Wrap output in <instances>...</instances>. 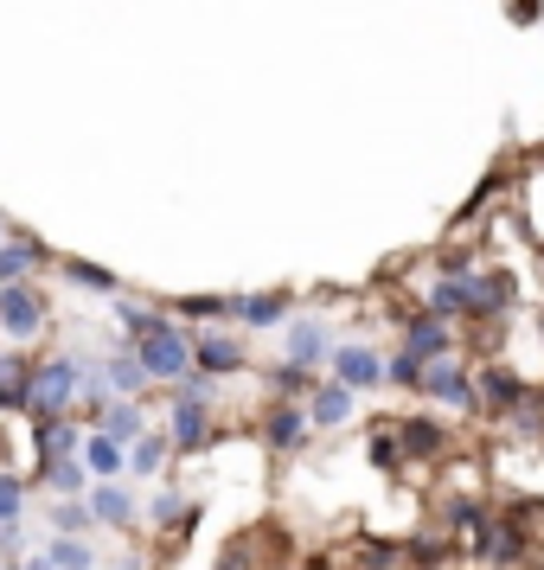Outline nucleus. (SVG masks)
Wrapping results in <instances>:
<instances>
[{
	"label": "nucleus",
	"instance_id": "f257e3e1",
	"mask_svg": "<svg viewBox=\"0 0 544 570\" xmlns=\"http://www.w3.org/2000/svg\"><path fill=\"white\" fill-rule=\"evenodd\" d=\"M129 353L141 360V372H148V385H174L186 365H192V334H186L180 321L167 314V321H155L148 334L129 340Z\"/></svg>",
	"mask_w": 544,
	"mask_h": 570
},
{
	"label": "nucleus",
	"instance_id": "f03ea898",
	"mask_svg": "<svg viewBox=\"0 0 544 570\" xmlns=\"http://www.w3.org/2000/svg\"><path fill=\"white\" fill-rule=\"evenodd\" d=\"M71 404H78V353H58V360L32 365L27 411H39V416H65Z\"/></svg>",
	"mask_w": 544,
	"mask_h": 570
},
{
	"label": "nucleus",
	"instance_id": "7ed1b4c3",
	"mask_svg": "<svg viewBox=\"0 0 544 570\" xmlns=\"http://www.w3.org/2000/svg\"><path fill=\"white\" fill-rule=\"evenodd\" d=\"M46 321H52V302H46L32 283H0V327H7L13 340L46 334Z\"/></svg>",
	"mask_w": 544,
	"mask_h": 570
},
{
	"label": "nucleus",
	"instance_id": "20e7f679",
	"mask_svg": "<svg viewBox=\"0 0 544 570\" xmlns=\"http://www.w3.org/2000/svg\"><path fill=\"white\" fill-rule=\"evenodd\" d=\"M423 391L436 397L442 411H474V379L455 365V353H442V360L423 365Z\"/></svg>",
	"mask_w": 544,
	"mask_h": 570
},
{
	"label": "nucleus",
	"instance_id": "39448f33",
	"mask_svg": "<svg viewBox=\"0 0 544 570\" xmlns=\"http://www.w3.org/2000/svg\"><path fill=\"white\" fill-rule=\"evenodd\" d=\"M167 442H174V455H199L211 442V404L174 397V430H167Z\"/></svg>",
	"mask_w": 544,
	"mask_h": 570
},
{
	"label": "nucleus",
	"instance_id": "423d86ee",
	"mask_svg": "<svg viewBox=\"0 0 544 570\" xmlns=\"http://www.w3.org/2000/svg\"><path fill=\"white\" fill-rule=\"evenodd\" d=\"M474 404H487L493 416H513L525 404V385H518L513 365H487L481 379H474Z\"/></svg>",
	"mask_w": 544,
	"mask_h": 570
},
{
	"label": "nucleus",
	"instance_id": "0eeeda50",
	"mask_svg": "<svg viewBox=\"0 0 544 570\" xmlns=\"http://www.w3.org/2000/svg\"><path fill=\"white\" fill-rule=\"evenodd\" d=\"M83 507L97 513V525H116V532H129V525H135V513H141V507H135V493L122 488V474H116V481H97Z\"/></svg>",
	"mask_w": 544,
	"mask_h": 570
},
{
	"label": "nucleus",
	"instance_id": "6e6552de",
	"mask_svg": "<svg viewBox=\"0 0 544 570\" xmlns=\"http://www.w3.org/2000/svg\"><path fill=\"white\" fill-rule=\"evenodd\" d=\"M327 360H334V379L339 385H353V391H372L378 379H385V360H378L372 346H334Z\"/></svg>",
	"mask_w": 544,
	"mask_h": 570
},
{
	"label": "nucleus",
	"instance_id": "1a4fd4ad",
	"mask_svg": "<svg viewBox=\"0 0 544 570\" xmlns=\"http://www.w3.org/2000/svg\"><path fill=\"white\" fill-rule=\"evenodd\" d=\"M244 360H250V353H244V340H231V334H192V365L211 372V379H218V372H237Z\"/></svg>",
	"mask_w": 544,
	"mask_h": 570
},
{
	"label": "nucleus",
	"instance_id": "9d476101",
	"mask_svg": "<svg viewBox=\"0 0 544 570\" xmlns=\"http://www.w3.org/2000/svg\"><path fill=\"white\" fill-rule=\"evenodd\" d=\"M404 353H416L423 365L442 360V353H455V346H448V321H442V314H411V327H404Z\"/></svg>",
	"mask_w": 544,
	"mask_h": 570
},
{
	"label": "nucleus",
	"instance_id": "9b49d317",
	"mask_svg": "<svg viewBox=\"0 0 544 570\" xmlns=\"http://www.w3.org/2000/svg\"><path fill=\"white\" fill-rule=\"evenodd\" d=\"M32 442H39V462H52V455H78L83 430L71 416H39L32 411Z\"/></svg>",
	"mask_w": 544,
	"mask_h": 570
},
{
	"label": "nucleus",
	"instance_id": "f8f14e48",
	"mask_svg": "<svg viewBox=\"0 0 544 570\" xmlns=\"http://www.w3.org/2000/svg\"><path fill=\"white\" fill-rule=\"evenodd\" d=\"M397 449L416 455V462H436L442 449H448V430L429 423V416H404V423H397Z\"/></svg>",
	"mask_w": 544,
	"mask_h": 570
},
{
	"label": "nucleus",
	"instance_id": "ddd939ff",
	"mask_svg": "<svg viewBox=\"0 0 544 570\" xmlns=\"http://www.w3.org/2000/svg\"><path fill=\"white\" fill-rule=\"evenodd\" d=\"M308 436V411H295V404H276V411L263 416V442L276 449V455H295Z\"/></svg>",
	"mask_w": 544,
	"mask_h": 570
},
{
	"label": "nucleus",
	"instance_id": "4468645a",
	"mask_svg": "<svg viewBox=\"0 0 544 570\" xmlns=\"http://www.w3.org/2000/svg\"><path fill=\"white\" fill-rule=\"evenodd\" d=\"M474 302H481V283H474V269L467 276H442L436 288H429V314H474Z\"/></svg>",
	"mask_w": 544,
	"mask_h": 570
},
{
	"label": "nucleus",
	"instance_id": "2eb2a0df",
	"mask_svg": "<svg viewBox=\"0 0 544 570\" xmlns=\"http://www.w3.org/2000/svg\"><path fill=\"white\" fill-rule=\"evenodd\" d=\"M327 353H334L327 321H295V327H288V360H295V365H308V372H314Z\"/></svg>",
	"mask_w": 544,
	"mask_h": 570
},
{
	"label": "nucleus",
	"instance_id": "dca6fc26",
	"mask_svg": "<svg viewBox=\"0 0 544 570\" xmlns=\"http://www.w3.org/2000/svg\"><path fill=\"white\" fill-rule=\"evenodd\" d=\"M346 416H353V385H314L308 391V423H320V430H339V423H346Z\"/></svg>",
	"mask_w": 544,
	"mask_h": 570
},
{
	"label": "nucleus",
	"instance_id": "f3484780",
	"mask_svg": "<svg viewBox=\"0 0 544 570\" xmlns=\"http://www.w3.org/2000/svg\"><path fill=\"white\" fill-rule=\"evenodd\" d=\"M78 449H83V468H90L97 481H116V474L129 468V449H122L116 436H103V430H90V436H83Z\"/></svg>",
	"mask_w": 544,
	"mask_h": 570
},
{
	"label": "nucleus",
	"instance_id": "a211bd4d",
	"mask_svg": "<svg viewBox=\"0 0 544 570\" xmlns=\"http://www.w3.org/2000/svg\"><path fill=\"white\" fill-rule=\"evenodd\" d=\"M288 308H295V295H231V314L244 321V327H276V321H288Z\"/></svg>",
	"mask_w": 544,
	"mask_h": 570
},
{
	"label": "nucleus",
	"instance_id": "6ab92c4d",
	"mask_svg": "<svg viewBox=\"0 0 544 570\" xmlns=\"http://www.w3.org/2000/svg\"><path fill=\"white\" fill-rule=\"evenodd\" d=\"M97 430H103V436H116L122 449H129V442L148 430V416H141V404H135V397H109L103 411H97Z\"/></svg>",
	"mask_w": 544,
	"mask_h": 570
},
{
	"label": "nucleus",
	"instance_id": "aec40b11",
	"mask_svg": "<svg viewBox=\"0 0 544 570\" xmlns=\"http://www.w3.org/2000/svg\"><path fill=\"white\" fill-rule=\"evenodd\" d=\"M32 263H52V250H46L39 237H13V244H0V283H27Z\"/></svg>",
	"mask_w": 544,
	"mask_h": 570
},
{
	"label": "nucleus",
	"instance_id": "412c9836",
	"mask_svg": "<svg viewBox=\"0 0 544 570\" xmlns=\"http://www.w3.org/2000/svg\"><path fill=\"white\" fill-rule=\"evenodd\" d=\"M103 385L116 391V397H141V391H148V372H141V360H135L129 346L103 360Z\"/></svg>",
	"mask_w": 544,
	"mask_h": 570
},
{
	"label": "nucleus",
	"instance_id": "4be33fe9",
	"mask_svg": "<svg viewBox=\"0 0 544 570\" xmlns=\"http://www.w3.org/2000/svg\"><path fill=\"white\" fill-rule=\"evenodd\" d=\"M513 551H518V532H513V525H487V519L474 525V558H481V564H506Z\"/></svg>",
	"mask_w": 544,
	"mask_h": 570
},
{
	"label": "nucleus",
	"instance_id": "5701e85b",
	"mask_svg": "<svg viewBox=\"0 0 544 570\" xmlns=\"http://www.w3.org/2000/svg\"><path fill=\"white\" fill-rule=\"evenodd\" d=\"M167 455H174V442L155 436V430H141V436L129 442V474H160V468H167Z\"/></svg>",
	"mask_w": 544,
	"mask_h": 570
},
{
	"label": "nucleus",
	"instance_id": "b1692460",
	"mask_svg": "<svg viewBox=\"0 0 544 570\" xmlns=\"http://www.w3.org/2000/svg\"><path fill=\"white\" fill-rule=\"evenodd\" d=\"M160 532H174V525H192L199 519V500H186V493H155V507H148Z\"/></svg>",
	"mask_w": 544,
	"mask_h": 570
},
{
	"label": "nucleus",
	"instance_id": "393cba45",
	"mask_svg": "<svg viewBox=\"0 0 544 570\" xmlns=\"http://www.w3.org/2000/svg\"><path fill=\"white\" fill-rule=\"evenodd\" d=\"M46 558H52V570H97V551L83 539H71V532H58V539L46 544Z\"/></svg>",
	"mask_w": 544,
	"mask_h": 570
},
{
	"label": "nucleus",
	"instance_id": "a878e982",
	"mask_svg": "<svg viewBox=\"0 0 544 570\" xmlns=\"http://www.w3.org/2000/svg\"><path fill=\"white\" fill-rule=\"evenodd\" d=\"M83 481H90L83 455H52V462H46V488L52 493H83Z\"/></svg>",
	"mask_w": 544,
	"mask_h": 570
},
{
	"label": "nucleus",
	"instance_id": "bb28decb",
	"mask_svg": "<svg viewBox=\"0 0 544 570\" xmlns=\"http://www.w3.org/2000/svg\"><path fill=\"white\" fill-rule=\"evenodd\" d=\"M90 525H97V513H90L83 500H71V493H65V500L52 507V532H71V539H83Z\"/></svg>",
	"mask_w": 544,
	"mask_h": 570
},
{
	"label": "nucleus",
	"instance_id": "cd10ccee",
	"mask_svg": "<svg viewBox=\"0 0 544 570\" xmlns=\"http://www.w3.org/2000/svg\"><path fill=\"white\" fill-rule=\"evenodd\" d=\"M116 321H122V334H148L155 321H167L160 308H141V302H129L122 288H116Z\"/></svg>",
	"mask_w": 544,
	"mask_h": 570
},
{
	"label": "nucleus",
	"instance_id": "c85d7f7f",
	"mask_svg": "<svg viewBox=\"0 0 544 570\" xmlns=\"http://www.w3.org/2000/svg\"><path fill=\"white\" fill-rule=\"evenodd\" d=\"M513 308V276H481V302L474 314H506Z\"/></svg>",
	"mask_w": 544,
	"mask_h": 570
},
{
	"label": "nucleus",
	"instance_id": "c756f323",
	"mask_svg": "<svg viewBox=\"0 0 544 570\" xmlns=\"http://www.w3.org/2000/svg\"><path fill=\"white\" fill-rule=\"evenodd\" d=\"M65 276H71L78 288H97V295H116V288H122L109 269H97V263H78V257H65Z\"/></svg>",
	"mask_w": 544,
	"mask_h": 570
},
{
	"label": "nucleus",
	"instance_id": "7c9ffc66",
	"mask_svg": "<svg viewBox=\"0 0 544 570\" xmlns=\"http://www.w3.org/2000/svg\"><path fill=\"white\" fill-rule=\"evenodd\" d=\"M180 314L186 321H225V314H231V295H186Z\"/></svg>",
	"mask_w": 544,
	"mask_h": 570
},
{
	"label": "nucleus",
	"instance_id": "2f4dec72",
	"mask_svg": "<svg viewBox=\"0 0 544 570\" xmlns=\"http://www.w3.org/2000/svg\"><path fill=\"white\" fill-rule=\"evenodd\" d=\"M27 513V474H0V519Z\"/></svg>",
	"mask_w": 544,
	"mask_h": 570
},
{
	"label": "nucleus",
	"instance_id": "473e14b6",
	"mask_svg": "<svg viewBox=\"0 0 544 570\" xmlns=\"http://www.w3.org/2000/svg\"><path fill=\"white\" fill-rule=\"evenodd\" d=\"M385 379L390 385H423V360H416V353H397V360L385 365Z\"/></svg>",
	"mask_w": 544,
	"mask_h": 570
},
{
	"label": "nucleus",
	"instance_id": "72a5a7b5",
	"mask_svg": "<svg viewBox=\"0 0 544 570\" xmlns=\"http://www.w3.org/2000/svg\"><path fill=\"white\" fill-rule=\"evenodd\" d=\"M397 462H404V449H397V436H390V430H378V436H372V468H385V474H390Z\"/></svg>",
	"mask_w": 544,
	"mask_h": 570
},
{
	"label": "nucleus",
	"instance_id": "f704fd0d",
	"mask_svg": "<svg viewBox=\"0 0 544 570\" xmlns=\"http://www.w3.org/2000/svg\"><path fill=\"white\" fill-rule=\"evenodd\" d=\"M276 391H314V372L308 365H295V360L276 365Z\"/></svg>",
	"mask_w": 544,
	"mask_h": 570
},
{
	"label": "nucleus",
	"instance_id": "c9c22d12",
	"mask_svg": "<svg viewBox=\"0 0 544 570\" xmlns=\"http://www.w3.org/2000/svg\"><path fill=\"white\" fill-rule=\"evenodd\" d=\"M448 525H455V532H474V525H481V507H474V500H448Z\"/></svg>",
	"mask_w": 544,
	"mask_h": 570
},
{
	"label": "nucleus",
	"instance_id": "e433bc0d",
	"mask_svg": "<svg viewBox=\"0 0 544 570\" xmlns=\"http://www.w3.org/2000/svg\"><path fill=\"white\" fill-rule=\"evenodd\" d=\"M411 558H416L423 570H436L442 558H448V544H429V539H423V544H411Z\"/></svg>",
	"mask_w": 544,
	"mask_h": 570
},
{
	"label": "nucleus",
	"instance_id": "4c0bfd02",
	"mask_svg": "<svg viewBox=\"0 0 544 570\" xmlns=\"http://www.w3.org/2000/svg\"><path fill=\"white\" fill-rule=\"evenodd\" d=\"M397 564V551H390V544H372V551H365V570H390Z\"/></svg>",
	"mask_w": 544,
	"mask_h": 570
},
{
	"label": "nucleus",
	"instance_id": "58836bf2",
	"mask_svg": "<svg viewBox=\"0 0 544 570\" xmlns=\"http://www.w3.org/2000/svg\"><path fill=\"white\" fill-rule=\"evenodd\" d=\"M467 269H474V257H467V250H448V257H442V276H467Z\"/></svg>",
	"mask_w": 544,
	"mask_h": 570
},
{
	"label": "nucleus",
	"instance_id": "ea45409f",
	"mask_svg": "<svg viewBox=\"0 0 544 570\" xmlns=\"http://www.w3.org/2000/svg\"><path fill=\"white\" fill-rule=\"evenodd\" d=\"M513 13H518V20H538V13H544V0H518Z\"/></svg>",
	"mask_w": 544,
	"mask_h": 570
},
{
	"label": "nucleus",
	"instance_id": "a19ab883",
	"mask_svg": "<svg viewBox=\"0 0 544 570\" xmlns=\"http://www.w3.org/2000/svg\"><path fill=\"white\" fill-rule=\"evenodd\" d=\"M0 232H7V225H0Z\"/></svg>",
	"mask_w": 544,
	"mask_h": 570
},
{
	"label": "nucleus",
	"instance_id": "79ce46f5",
	"mask_svg": "<svg viewBox=\"0 0 544 570\" xmlns=\"http://www.w3.org/2000/svg\"><path fill=\"white\" fill-rule=\"evenodd\" d=\"M0 570H7V564H0Z\"/></svg>",
	"mask_w": 544,
	"mask_h": 570
}]
</instances>
